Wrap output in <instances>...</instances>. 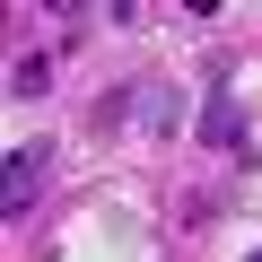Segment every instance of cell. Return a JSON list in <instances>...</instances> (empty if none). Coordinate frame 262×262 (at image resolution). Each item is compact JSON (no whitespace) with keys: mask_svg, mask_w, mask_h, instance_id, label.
<instances>
[{"mask_svg":"<svg viewBox=\"0 0 262 262\" xmlns=\"http://www.w3.org/2000/svg\"><path fill=\"white\" fill-rule=\"evenodd\" d=\"M35 192H44V149H9V184H0V210H9V219H27V210H35Z\"/></svg>","mask_w":262,"mask_h":262,"instance_id":"6da1fadb","label":"cell"},{"mask_svg":"<svg viewBox=\"0 0 262 262\" xmlns=\"http://www.w3.org/2000/svg\"><path fill=\"white\" fill-rule=\"evenodd\" d=\"M201 140H210V149H236V140H245V114H236L227 88H210V105H201Z\"/></svg>","mask_w":262,"mask_h":262,"instance_id":"7a4b0ae2","label":"cell"},{"mask_svg":"<svg viewBox=\"0 0 262 262\" xmlns=\"http://www.w3.org/2000/svg\"><path fill=\"white\" fill-rule=\"evenodd\" d=\"M9 88H18V96H44V88H53V61H44V53H27V61L9 70Z\"/></svg>","mask_w":262,"mask_h":262,"instance_id":"3957f363","label":"cell"},{"mask_svg":"<svg viewBox=\"0 0 262 262\" xmlns=\"http://www.w3.org/2000/svg\"><path fill=\"white\" fill-rule=\"evenodd\" d=\"M245 262H262V245H253V253H245Z\"/></svg>","mask_w":262,"mask_h":262,"instance_id":"277c9868","label":"cell"}]
</instances>
